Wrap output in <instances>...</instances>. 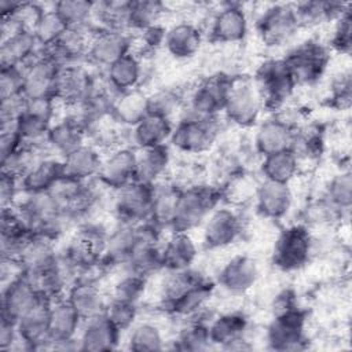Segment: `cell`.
<instances>
[{
    "label": "cell",
    "instance_id": "cell-23",
    "mask_svg": "<svg viewBox=\"0 0 352 352\" xmlns=\"http://www.w3.org/2000/svg\"><path fill=\"white\" fill-rule=\"evenodd\" d=\"M258 276L257 261L248 254H236L223 264L217 274L216 285L232 296H242L257 283Z\"/></svg>",
    "mask_w": 352,
    "mask_h": 352
},
{
    "label": "cell",
    "instance_id": "cell-27",
    "mask_svg": "<svg viewBox=\"0 0 352 352\" xmlns=\"http://www.w3.org/2000/svg\"><path fill=\"white\" fill-rule=\"evenodd\" d=\"M25 69L23 96L25 99L54 98L55 99V81L60 69L51 58L43 51L41 54L29 62Z\"/></svg>",
    "mask_w": 352,
    "mask_h": 352
},
{
    "label": "cell",
    "instance_id": "cell-6",
    "mask_svg": "<svg viewBox=\"0 0 352 352\" xmlns=\"http://www.w3.org/2000/svg\"><path fill=\"white\" fill-rule=\"evenodd\" d=\"M314 236L304 223L285 227L276 236L272 249V264L283 272L305 267L312 256Z\"/></svg>",
    "mask_w": 352,
    "mask_h": 352
},
{
    "label": "cell",
    "instance_id": "cell-31",
    "mask_svg": "<svg viewBox=\"0 0 352 352\" xmlns=\"http://www.w3.org/2000/svg\"><path fill=\"white\" fill-rule=\"evenodd\" d=\"M60 160L63 176L80 182H92L98 177L103 154L95 143L87 142Z\"/></svg>",
    "mask_w": 352,
    "mask_h": 352
},
{
    "label": "cell",
    "instance_id": "cell-33",
    "mask_svg": "<svg viewBox=\"0 0 352 352\" xmlns=\"http://www.w3.org/2000/svg\"><path fill=\"white\" fill-rule=\"evenodd\" d=\"M162 267L164 271H180L194 267L198 258V245L190 232H170L164 243Z\"/></svg>",
    "mask_w": 352,
    "mask_h": 352
},
{
    "label": "cell",
    "instance_id": "cell-28",
    "mask_svg": "<svg viewBox=\"0 0 352 352\" xmlns=\"http://www.w3.org/2000/svg\"><path fill=\"white\" fill-rule=\"evenodd\" d=\"M91 30L92 29L82 30L67 28L56 41L43 48V52L60 67L74 63H84L87 62Z\"/></svg>",
    "mask_w": 352,
    "mask_h": 352
},
{
    "label": "cell",
    "instance_id": "cell-52",
    "mask_svg": "<svg viewBox=\"0 0 352 352\" xmlns=\"http://www.w3.org/2000/svg\"><path fill=\"white\" fill-rule=\"evenodd\" d=\"M104 315L122 331L126 333L136 322L139 315V305L118 298L109 297Z\"/></svg>",
    "mask_w": 352,
    "mask_h": 352
},
{
    "label": "cell",
    "instance_id": "cell-9",
    "mask_svg": "<svg viewBox=\"0 0 352 352\" xmlns=\"http://www.w3.org/2000/svg\"><path fill=\"white\" fill-rule=\"evenodd\" d=\"M256 32L261 43L270 48H279L289 44L301 29L294 4H268L256 19Z\"/></svg>",
    "mask_w": 352,
    "mask_h": 352
},
{
    "label": "cell",
    "instance_id": "cell-59",
    "mask_svg": "<svg viewBox=\"0 0 352 352\" xmlns=\"http://www.w3.org/2000/svg\"><path fill=\"white\" fill-rule=\"evenodd\" d=\"M166 34V28L160 22L142 32H139V44L144 51H155L160 47H164Z\"/></svg>",
    "mask_w": 352,
    "mask_h": 352
},
{
    "label": "cell",
    "instance_id": "cell-24",
    "mask_svg": "<svg viewBox=\"0 0 352 352\" xmlns=\"http://www.w3.org/2000/svg\"><path fill=\"white\" fill-rule=\"evenodd\" d=\"M254 205L257 213L267 220H282L292 210L294 195L289 183L263 179L256 188Z\"/></svg>",
    "mask_w": 352,
    "mask_h": 352
},
{
    "label": "cell",
    "instance_id": "cell-55",
    "mask_svg": "<svg viewBox=\"0 0 352 352\" xmlns=\"http://www.w3.org/2000/svg\"><path fill=\"white\" fill-rule=\"evenodd\" d=\"M23 66H0V100L23 96Z\"/></svg>",
    "mask_w": 352,
    "mask_h": 352
},
{
    "label": "cell",
    "instance_id": "cell-19",
    "mask_svg": "<svg viewBox=\"0 0 352 352\" xmlns=\"http://www.w3.org/2000/svg\"><path fill=\"white\" fill-rule=\"evenodd\" d=\"M135 148L129 144L117 146L103 155L96 182L114 192L135 180Z\"/></svg>",
    "mask_w": 352,
    "mask_h": 352
},
{
    "label": "cell",
    "instance_id": "cell-11",
    "mask_svg": "<svg viewBox=\"0 0 352 352\" xmlns=\"http://www.w3.org/2000/svg\"><path fill=\"white\" fill-rule=\"evenodd\" d=\"M201 227L202 248L206 250H219L231 246L239 239L243 223L235 206L219 205Z\"/></svg>",
    "mask_w": 352,
    "mask_h": 352
},
{
    "label": "cell",
    "instance_id": "cell-16",
    "mask_svg": "<svg viewBox=\"0 0 352 352\" xmlns=\"http://www.w3.org/2000/svg\"><path fill=\"white\" fill-rule=\"evenodd\" d=\"M230 76L216 74L201 81L187 98L186 113L195 117H220L223 114Z\"/></svg>",
    "mask_w": 352,
    "mask_h": 352
},
{
    "label": "cell",
    "instance_id": "cell-54",
    "mask_svg": "<svg viewBox=\"0 0 352 352\" xmlns=\"http://www.w3.org/2000/svg\"><path fill=\"white\" fill-rule=\"evenodd\" d=\"M330 51H336L341 55H349L352 48V15L351 7L346 8L333 25L331 37L329 40Z\"/></svg>",
    "mask_w": 352,
    "mask_h": 352
},
{
    "label": "cell",
    "instance_id": "cell-3",
    "mask_svg": "<svg viewBox=\"0 0 352 352\" xmlns=\"http://www.w3.org/2000/svg\"><path fill=\"white\" fill-rule=\"evenodd\" d=\"M265 111L263 98L249 76H230L223 117L239 128H252L261 121Z\"/></svg>",
    "mask_w": 352,
    "mask_h": 352
},
{
    "label": "cell",
    "instance_id": "cell-17",
    "mask_svg": "<svg viewBox=\"0 0 352 352\" xmlns=\"http://www.w3.org/2000/svg\"><path fill=\"white\" fill-rule=\"evenodd\" d=\"M87 142L88 128L81 117L72 111L54 121L45 136L44 148L50 154L62 158Z\"/></svg>",
    "mask_w": 352,
    "mask_h": 352
},
{
    "label": "cell",
    "instance_id": "cell-26",
    "mask_svg": "<svg viewBox=\"0 0 352 352\" xmlns=\"http://www.w3.org/2000/svg\"><path fill=\"white\" fill-rule=\"evenodd\" d=\"M65 297L78 312L82 320L103 314L109 300L99 283V279L91 275H80Z\"/></svg>",
    "mask_w": 352,
    "mask_h": 352
},
{
    "label": "cell",
    "instance_id": "cell-48",
    "mask_svg": "<svg viewBox=\"0 0 352 352\" xmlns=\"http://www.w3.org/2000/svg\"><path fill=\"white\" fill-rule=\"evenodd\" d=\"M179 190V186L165 182L154 186V198L148 220L164 231L169 230Z\"/></svg>",
    "mask_w": 352,
    "mask_h": 352
},
{
    "label": "cell",
    "instance_id": "cell-53",
    "mask_svg": "<svg viewBox=\"0 0 352 352\" xmlns=\"http://www.w3.org/2000/svg\"><path fill=\"white\" fill-rule=\"evenodd\" d=\"M66 25L59 18V15L52 10V7L45 8L43 15L40 16L38 22L36 23L33 33L37 37L38 43L43 48L48 47L54 41H56L60 34L66 30Z\"/></svg>",
    "mask_w": 352,
    "mask_h": 352
},
{
    "label": "cell",
    "instance_id": "cell-50",
    "mask_svg": "<svg viewBox=\"0 0 352 352\" xmlns=\"http://www.w3.org/2000/svg\"><path fill=\"white\" fill-rule=\"evenodd\" d=\"M166 12V6L154 0H132L129 3V32L139 33L155 23H160Z\"/></svg>",
    "mask_w": 352,
    "mask_h": 352
},
{
    "label": "cell",
    "instance_id": "cell-43",
    "mask_svg": "<svg viewBox=\"0 0 352 352\" xmlns=\"http://www.w3.org/2000/svg\"><path fill=\"white\" fill-rule=\"evenodd\" d=\"M121 270H126L142 275L144 278H150L160 271H164L162 267V250L160 241L144 239L142 241L136 249L132 252L131 257L125 263Z\"/></svg>",
    "mask_w": 352,
    "mask_h": 352
},
{
    "label": "cell",
    "instance_id": "cell-1",
    "mask_svg": "<svg viewBox=\"0 0 352 352\" xmlns=\"http://www.w3.org/2000/svg\"><path fill=\"white\" fill-rule=\"evenodd\" d=\"M223 202L220 187L194 183L180 187L173 216L170 220V232H191L201 227L208 216Z\"/></svg>",
    "mask_w": 352,
    "mask_h": 352
},
{
    "label": "cell",
    "instance_id": "cell-22",
    "mask_svg": "<svg viewBox=\"0 0 352 352\" xmlns=\"http://www.w3.org/2000/svg\"><path fill=\"white\" fill-rule=\"evenodd\" d=\"M43 297L45 296L21 274L15 279L1 285V319L16 323Z\"/></svg>",
    "mask_w": 352,
    "mask_h": 352
},
{
    "label": "cell",
    "instance_id": "cell-10",
    "mask_svg": "<svg viewBox=\"0 0 352 352\" xmlns=\"http://www.w3.org/2000/svg\"><path fill=\"white\" fill-rule=\"evenodd\" d=\"M58 102L54 98L26 99L23 110L15 121V129L26 146H44L45 136L56 120Z\"/></svg>",
    "mask_w": 352,
    "mask_h": 352
},
{
    "label": "cell",
    "instance_id": "cell-46",
    "mask_svg": "<svg viewBox=\"0 0 352 352\" xmlns=\"http://www.w3.org/2000/svg\"><path fill=\"white\" fill-rule=\"evenodd\" d=\"M191 318L182 326L173 340V348L179 351H206L213 348L209 337V322Z\"/></svg>",
    "mask_w": 352,
    "mask_h": 352
},
{
    "label": "cell",
    "instance_id": "cell-20",
    "mask_svg": "<svg viewBox=\"0 0 352 352\" xmlns=\"http://www.w3.org/2000/svg\"><path fill=\"white\" fill-rule=\"evenodd\" d=\"M96 78L98 76L84 63L62 66L55 81V100L67 107L80 104L94 87Z\"/></svg>",
    "mask_w": 352,
    "mask_h": 352
},
{
    "label": "cell",
    "instance_id": "cell-12",
    "mask_svg": "<svg viewBox=\"0 0 352 352\" xmlns=\"http://www.w3.org/2000/svg\"><path fill=\"white\" fill-rule=\"evenodd\" d=\"M154 198V186L133 180L114 191L113 212L117 221L140 224L150 219Z\"/></svg>",
    "mask_w": 352,
    "mask_h": 352
},
{
    "label": "cell",
    "instance_id": "cell-36",
    "mask_svg": "<svg viewBox=\"0 0 352 352\" xmlns=\"http://www.w3.org/2000/svg\"><path fill=\"white\" fill-rule=\"evenodd\" d=\"M62 176V160L52 154H43L23 173L19 183L22 192H45Z\"/></svg>",
    "mask_w": 352,
    "mask_h": 352
},
{
    "label": "cell",
    "instance_id": "cell-14",
    "mask_svg": "<svg viewBox=\"0 0 352 352\" xmlns=\"http://www.w3.org/2000/svg\"><path fill=\"white\" fill-rule=\"evenodd\" d=\"M50 297H43L30 311H28L18 322L16 330L19 341L15 351H41L50 349V309H51Z\"/></svg>",
    "mask_w": 352,
    "mask_h": 352
},
{
    "label": "cell",
    "instance_id": "cell-47",
    "mask_svg": "<svg viewBox=\"0 0 352 352\" xmlns=\"http://www.w3.org/2000/svg\"><path fill=\"white\" fill-rule=\"evenodd\" d=\"M126 346L136 352L161 351L165 348V337L157 323L138 320L126 331Z\"/></svg>",
    "mask_w": 352,
    "mask_h": 352
},
{
    "label": "cell",
    "instance_id": "cell-51",
    "mask_svg": "<svg viewBox=\"0 0 352 352\" xmlns=\"http://www.w3.org/2000/svg\"><path fill=\"white\" fill-rule=\"evenodd\" d=\"M147 282L148 278L122 270V274L113 283L110 297L139 305L147 290Z\"/></svg>",
    "mask_w": 352,
    "mask_h": 352
},
{
    "label": "cell",
    "instance_id": "cell-44",
    "mask_svg": "<svg viewBox=\"0 0 352 352\" xmlns=\"http://www.w3.org/2000/svg\"><path fill=\"white\" fill-rule=\"evenodd\" d=\"M300 162L292 150H285L261 157V177L278 183H292L300 170Z\"/></svg>",
    "mask_w": 352,
    "mask_h": 352
},
{
    "label": "cell",
    "instance_id": "cell-32",
    "mask_svg": "<svg viewBox=\"0 0 352 352\" xmlns=\"http://www.w3.org/2000/svg\"><path fill=\"white\" fill-rule=\"evenodd\" d=\"M103 78L118 95L139 88L143 78L140 56L133 51L125 54L103 70Z\"/></svg>",
    "mask_w": 352,
    "mask_h": 352
},
{
    "label": "cell",
    "instance_id": "cell-37",
    "mask_svg": "<svg viewBox=\"0 0 352 352\" xmlns=\"http://www.w3.org/2000/svg\"><path fill=\"white\" fill-rule=\"evenodd\" d=\"M173 125V120L160 114L148 113L140 122L129 129V138L132 142L131 147L143 148L168 144Z\"/></svg>",
    "mask_w": 352,
    "mask_h": 352
},
{
    "label": "cell",
    "instance_id": "cell-60",
    "mask_svg": "<svg viewBox=\"0 0 352 352\" xmlns=\"http://www.w3.org/2000/svg\"><path fill=\"white\" fill-rule=\"evenodd\" d=\"M23 146L25 143L18 135L15 126L0 128V160L11 155Z\"/></svg>",
    "mask_w": 352,
    "mask_h": 352
},
{
    "label": "cell",
    "instance_id": "cell-49",
    "mask_svg": "<svg viewBox=\"0 0 352 352\" xmlns=\"http://www.w3.org/2000/svg\"><path fill=\"white\" fill-rule=\"evenodd\" d=\"M94 3L87 0H60L52 3V10L59 15L66 28L89 30L92 22Z\"/></svg>",
    "mask_w": 352,
    "mask_h": 352
},
{
    "label": "cell",
    "instance_id": "cell-13",
    "mask_svg": "<svg viewBox=\"0 0 352 352\" xmlns=\"http://www.w3.org/2000/svg\"><path fill=\"white\" fill-rule=\"evenodd\" d=\"M82 318L66 300V297L54 298L50 309V349L72 351L78 349V333Z\"/></svg>",
    "mask_w": 352,
    "mask_h": 352
},
{
    "label": "cell",
    "instance_id": "cell-21",
    "mask_svg": "<svg viewBox=\"0 0 352 352\" xmlns=\"http://www.w3.org/2000/svg\"><path fill=\"white\" fill-rule=\"evenodd\" d=\"M297 125L290 122L287 118L274 114L270 118L261 120L256 125L253 144L256 151L264 157L268 154L292 150Z\"/></svg>",
    "mask_w": 352,
    "mask_h": 352
},
{
    "label": "cell",
    "instance_id": "cell-18",
    "mask_svg": "<svg viewBox=\"0 0 352 352\" xmlns=\"http://www.w3.org/2000/svg\"><path fill=\"white\" fill-rule=\"evenodd\" d=\"M133 51V37L128 32L91 30L87 62L104 70L113 62Z\"/></svg>",
    "mask_w": 352,
    "mask_h": 352
},
{
    "label": "cell",
    "instance_id": "cell-2",
    "mask_svg": "<svg viewBox=\"0 0 352 352\" xmlns=\"http://www.w3.org/2000/svg\"><path fill=\"white\" fill-rule=\"evenodd\" d=\"M110 228L99 223H80L69 242L63 248L65 256L74 264L80 275H91L104 271L103 253Z\"/></svg>",
    "mask_w": 352,
    "mask_h": 352
},
{
    "label": "cell",
    "instance_id": "cell-15",
    "mask_svg": "<svg viewBox=\"0 0 352 352\" xmlns=\"http://www.w3.org/2000/svg\"><path fill=\"white\" fill-rule=\"evenodd\" d=\"M249 32V18L239 3H224L213 14L208 37L217 44H236L245 40Z\"/></svg>",
    "mask_w": 352,
    "mask_h": 352
},
{
    "label": "cell",
    "instance_id": "cell-58",
    "mask_svg": "<svg viewBox=\"0 0 352 352\" xmlns=\"http://www.w3.org/2000/svg\"><path fill=\"white\" fill-rule=\"evenodd\" d=\"M21 194H22V188H21L19 179L12 175L1 173V177H0L1 208L14 206L15 202L18 201V198L21 197Z\"/></svg>",
    "mask_w": 352,
    "mask_h": 352
},
{
    "label": "cell",
    "instance_id": "cell-39",
    "mask_svg": "<svg viewBox=\"0 0 352 352\" xmlns=\"http://www.w3.org/2000/svg\"><path fill=\"white\" fill-rule=\"evenodd\" d=\"M249 319L241 311H230L209 320V337L213 348L226 349L234 341L246 337Z\"/></svg>",
    "mask_w": 352,
    "mask_h": 352
},
{
    "label": "cell",
    "instance_id": "cell-38",
    "mask_svg": "<svg viewBox=\"0 0 352 352\" xmlns=\"http://www.w3.org/2000/svg\"><path fill=\"white\" fill-rule=\"evenodd\" d=\"M148 114V94L140 88L120 94L111 107L110 120L120 126L133 128Z\"/></svg>",
    "mask_w": 352,
    "mask_h": 352
},
{
    "label": "cell",
    "instance_id": "cell-41",
    "mask_svg": "<svg viewBox=\"0 0 352 352\" xmlns=\"http://www.w3.org/2000/svg\"><path fill=\"white\" fill-rule=\"evenodd\" d=\"M129 3L121 0H102L94 3L92 12V30H114L128 32Z\"/></svg>",
    "mask_w": 352,
    "mask_h": 352
},
{
    "label": "cell",
    "instance_id": "cell-45",
    "mask_svg": "<svg viewBox=\"0 0 352 352\" xmlns=\"http://www.w3.org/2000/svg\"><path fill=\"white\" fill-rule=\"evenodd\" d=\"M324 204L341 219L352 205V176L348 169L336 173L326 184L323 195Z\"/></svg>",
    "mask_w": 352,
    "mask_h": 352
},
{
    "label": "cell",
    "instance_id": "cell-8",
    "mask_svg": "<svg viewBox=\"0 0 352 352\" xmlns=\"http://www.w3.org/2000/svg\"><path fill=\"white\" fill-rule=\"evenodd\" d=\"M307 312L298 305L276 311L265 329V342L272 351H297L307 345Z\"/></svg>",
    "mask_w": 352,
    "mask_h": 352
},
{
    "label": "cell",
    "instance_id": "cell-40",
    "mask_svg": "<svg viewBox=\"0 0 352 352\" xmlns=\"http://www.w3.org/2000/svg\"><path fill=\"white\" fill-rule=\"evenodd\" d=\"M58 250L55 241L33 234L21 250L16 261L19 263L23 274H37L45 270L56 257Z\"/></svg>",
    "mask_w": 352,
    "mask_h": 352
},
{
    "label": "cell",
    "instance_id": "cell-29",
    "mask_svg": "<svg viewBox=\"0 0 352 352\" xmlns=\"http://www.w3.org/2000/svg\"><path fill=\"white\" fill-rule=\"evenodd\" d=\"M136 168L135 180L155 186L164 182L172 162V153L169 144L135 148Z\"/></svg>",
    "mask_w": 352,
    "mask_h": 352
},
{
    "label": "cell",
    "instance_id": "cell-4",
    "mask_svg": "<svg viewBox=\"0 0 352 352\" xmlns=\"http://www.w3.org/2000/svg\"><path fill=\"white\" fill-rule=\"evenodd\" d=\"M253 80L260 91L265 111H279L292 99L297 82L283 58H270L256 70Z\"/></svg>",
    "mask_w": 352,
    "mask_h": 352
},
{
    "label": "cell",
    "instance_id": "cell-35",
    "mask_svg": "<svg viewBox=\"0 0 352 352\" xmlns=\"http://www.w3.org/2000/svg\"><path fill=\"white\" fill-rule=\"evenodd\" d=\"M43 51L32 30H19L0 41V66H26Z\"/></svg>",
    "mask_w": 352,
    "mask_h": 352
},
{
    "label": "cell",
    "instance_id": "cell-57",
    "mask_svg": "<svg viewBox=\"0 0 352 352\" xmlns=\"http://www.w3.org/2000/svg\"><path fill=\"white\" fill-rule=\"evenodd\" d=\"M179 104H180L179 95L169 89H162L148 95V113L160 114L173 120V114L175 111H177Z\"/></svg>",
    "mask_w": 352,
    "mask_h": 352
},
{
    "label": "cell",
    "instance_id": "cell-34",
    "mask_svg": "<svg viewBox=\"0 0 352 352\" xmlns=\"http://www.w3.org/2000/svg\"><path fill=\"white\" fill-rule=\"evenodd\" d=\"M216 282L208 276L192 285L183 294H180L173 302H170L164 311L172 316L180 319H191L201 316L206 309L209 300L214 293Z\"/></svg>",
    "mask_w": 352,
    "mask_h": 352
},
{
    "label": "cell",
    "instance_id": "cell-30",
    "mask_svg": "<svg viewBox=\"0 0 352 352\" xmlns=\"http://www.w3.org/2000/svg\"><path fill=\"white\" fill-rule=\"evenodd\" d=\"M202 43V30L192 22L182 21L166 28L164 48L172 58L186 60L199 52Z\"/></svg>",
    "mask_w": 352,
    "mask_h": 352
},
{
    "label": "cell",
    "instance_id": "cell-7",
    "mask_svg": "<svg viewBox=\"0 0 352 352\" xmlns=\"http://www.w3.org/2000/svg\"><path fill=\"white\" fill-rule=\"evenodd\" d=\"M297 85H312L327 72L330 48L319 40L308 38L287 51L283 56Z\"/></svg>",
    "mask_w": 352,
    "mask_h": 352
},
{
    "label": "cell",
    "instance_id": "cell-56",
    "mask_svg": "<svg viewBox=\"0 0 352 352\" xmlns=\"http://www.w3.org/2000/svg\"><path fill=\"white\" fill-rule=\"evenodd\" d=\"M352 98V81L349 70L341 72L331 82L329 89V106L337 110H346L351 106Z\"/></svg>",
    "mask_w": 352,
    "mask_h": 352
},
{
    "label": "cell",
    "instance_id": "cell-25",
    "mask_svg": "<svg viewBox=\"0 0 352 352\" xmlns=\"http://www.w3.org/2000/svg\"><path fill=\"white\" fill-rule=\"evenodd\" d=\"M122 331L103 314L82 320L78 333V349L89 352L114 351L121 344Z\"/></svg>",
    "mask_w": 352,
    "mask_h": 352
},
{
    "label": "cell",
    "instance_id": "cell-61",
    "mask_svg": "<svg viewBox=\"0 0 352 352\" xmlns=\"http://www.w3.org/2000/svg\"><path fill=\"white\" fill-rule=\"evenodd\" d=\"M19 341L16 323L1 319L0 320V349L1 351H15Z\"/></svg>",
    "mask_w": 352,
    "mask_h": 352
},
{
    "label": "cell",
    "instance_id": "cell-42",
    "mask_svg": "<svg viewBox=\"0 0 352 352\" xmlns=\"http://www.w3.org/2000/svg\"><path fill=\"white\" fill-rule=\"evenodd\" d=\"M349 3L340 1H300L294 4V11L300 28H315L327 22H334L346 8Z\"/></svg>",
    "mask_w": 352,
    "mask_h": 352
},
{
    "label": "cell",
    "instance_id": "cell-5",
    "mask_svg": "<svg viewBox=\"0 0 352 352\" xmlns=\"http://www.w3.org/2000/svg\"><path fill=\"white\" fill-rule=\"evenodd\" d=\"M220 129V117H195L186 113L175 122L168 144L184 154H202L214 146Z\"/></svg>",
    "mask_w": 352,
    "mask_h": 352
}]
</instances>
